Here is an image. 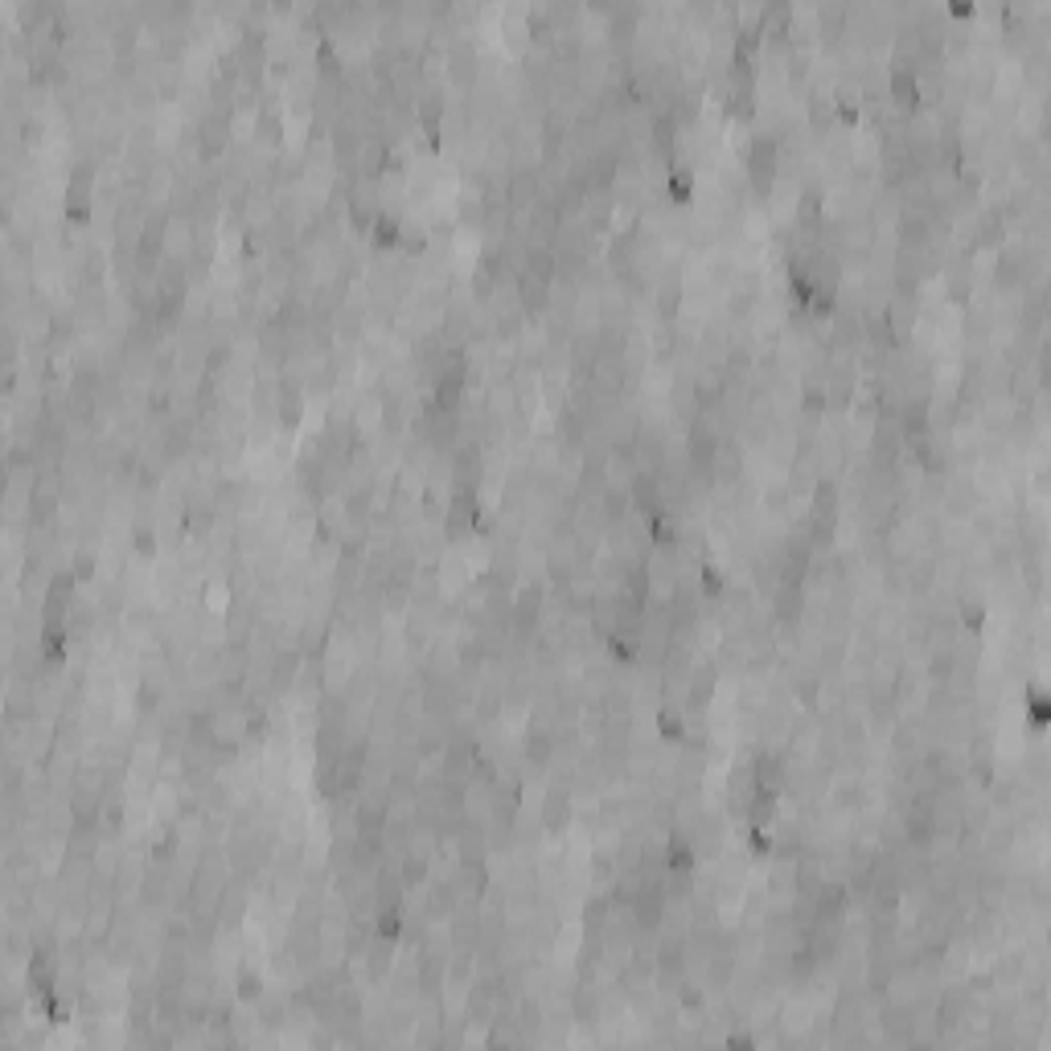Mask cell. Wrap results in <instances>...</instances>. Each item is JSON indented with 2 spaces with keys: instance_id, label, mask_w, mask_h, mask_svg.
<instances>
[{
  "instance_id": "1",
  "label": "cell",
  "mask_w": 1051,
  "mask_h": 1051,
  "mask_svg": "<svg viewBox=\"0 0 1051 1051\" xmlns=\"http://www.w3.org/2000/svg\"><path fill=\"white\" fill-rule=\"evenodd\" d=\"M780 169V140L777 136H756L748 148V177L756 193H768Z\"/></svg>"
}]
</instances>
